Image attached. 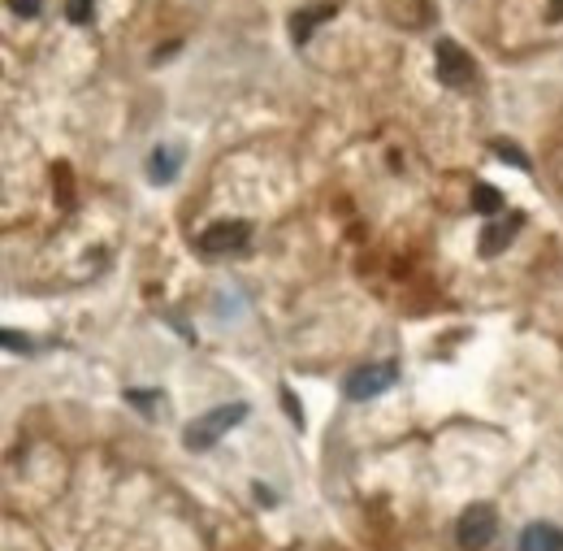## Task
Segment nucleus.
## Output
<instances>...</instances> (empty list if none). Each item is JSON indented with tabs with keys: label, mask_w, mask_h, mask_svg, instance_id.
<instances>
[{
	"label": "nucleus",
	"mask_w": 563,
	"mask_h": 551,
	"mask_svg": "<svg viewBox=\"0 0 563 551\" xmlns=\"http://www.w3.org/2000/svg\"><path fill=\"white\" fill-rule=\"evenodd\" d=\"M256 500H260V503H277V495H273V491H265V482H256Z\"/></svg>",
	"instance_id": "obj_17"
},
{
	"label": "nucleus",
	"mask_w": 563,
	"mask_h": 551,
	"mask_svg": "<svg viewBox=\"0 0 563 551\" xmlns=\"http://www.w3.org/2000/svg\"><path fill=\"white\" fill-rule=\"evenodd\" d=\"M0 339H4V348H9V351H35V348H31V334H18V330H4Z\"/></svg>",
	"instance_id": "obj_14"
},
{
	"label": "nucleus",
	"mask_w": 563,
	"mask_h": 551,
	"mask_svg": "<svg viewBox=\"0 0 563 551\" xmlns=\"http://www.w3.org/2000/svg\"><path fill=\"white\" fill-rule=\"evenodd\" d=\"M182 170V148L178 144H165V148H156L147 156V178L152 182H173Z\"/></svg>",
	"instance_id": "obj_8"
},
{
	"label": "nucleus",
	"mask_w": 563,
	"mask_h": 551,
	"mask_svg": "<svg viewBox=\"0 0 563 551\" xmlns=\"http://www.w3.org/2000/svg\"><path fill=\"white\" fill-rule=\"evenodd\" d=\"M494 534H498L494 508L490 503H472L464 517H460V526H455V543L464 551H486L494 543Z\"/></svg>",
	"instance_id": "obj_3"
},
{
	"label": "nucleus",
	"mask_w": 563,
	"mask_h": 551,
	"mask_svg": "<svg viewBox=\"0 0 563 551\" xmlns=\"http://www.w3.org/2000/svg\"><path fill=\"white\" fill-rule=\"evenodd\" d=\"M472 209H477V213H486V218H494V213H498V209H507V204H503V191H498V187L477 182V187H472Z\"/></svg>",
	"instance_id": "obj_10"
},
{
	"label": "nucleus",
	"mask_w": 563,
	"mask_h": 551,
	"mask_svg": "<svg viewBox=\"0 0 563 551\" xmlns=\"http://www.w3.org/2000/svg\"><path fill=\"white\" fill-rule=\"evenodd\" d=\"M434 66H438V78L446 87H464V83H472V75H477L472 57H468L455 40H446V35L434 44Z\"/></svg>",
	"instance_id": "obj_4"
},
{
	"label": "nucleus",
	"mask_w": 563,
	"mask_h": 551,
	"mask_svg": "<svg viewBox=\"0 0 563 551\" xmlns=\"http://www.w3.org/2000/svg\"><path fill=\"white\" fill-rule=\"evenodd\" d=\"M550 13H555V18H563V0H550Z\"/></svg>",
	"instance_id": "obj_18"
},
{
	"label": "nucleus",
	"mask_w": 563,
	"mask_h": 551,
	"mask_svg": "<svg viewBox=\"0 0 563 551\" xmlns=\"http://www.w3.org/2000/svg\"><path fill=\"white\" fill-rule=\"evenodd\" d=\"M399 382V365L394 360H377V365H360L356 374H347L343 391L347 400H377L382 391H391Z\"/></svg>",
	"instance_id": "obj_2"
},
{
	"label": "nucleus",
	"mask_w": 563,
	"mask_h": 551,
	"mask_svg": "<svg viewBox=\"0 0 563 551\" xmlns=\"http://www.w3.org/2000/svg\"><path fill=\"white\" fill-rule=\"evenodd\" d=\"M494 156H498V161H512L515 170H529V156L515 148V144H507V139H498V144H494Z\"/></svg>",
	"instance_id": "obj_11"
},
{
	"label": "nucleus",
	"mask_w": 563,
	"mask_h": 551,
	"mask_svg": "<svg viewBox=\"0 0 563 551\" xmlns=\"http://www.w3.org/2000/svg\"><path fill=\"white\" fill-rule=\"evenodd\" d=\"M334 13H339V0H321V4H308V9L291 13V40L295 44H308L312 31H317L321 22H330Z\"/></svg>",
	"instance_id": "obj_6"
},
{
	"label": "nucleus",
	"mask_w": 563,
	"mask_h": 551,
	"mask_svg": "<svg viewBox=\"0 0 563 551\" xmlns=\"http://www.w3.org/2000/svg\"><path fill=\"white\" fill-rule=\"evenodd\" d=\"M247 413H251L247 404H221V408H213V413L196 417L191 426L182 430V443H187L191 451H208V448H213V443L221 439V434H230V430L239 426Z\"/></svg>",
	"instance_id": "obj_1"
},
{
	"label": "nucleus",
	"mask_w": 563,
	"mask_h": 551,
	"mask_svg": "<svg viewBox=\"0 0 563 551\" xmlns=\"http://www.w3.org/2000/svg\"><path fill=\"white\" fill-rule=\"evenodd\" d=\"M520 551H563V529L550 521H533L520 534Z\"/></svg>",
	"instance_id": "obj_9"
},
{
	"label": "nucleus",
	"mask_w": 563,
	"mask_h": 551,
	"mask_svg": "<svg viewBox=\"0 0 563 551\" xmlns=\"http://www.w3.org/2000/svg\"><path fill=\"white\" fill-rule=\"evenodd\" d=\"M126 400L135 408H152V404H161V391H126Z\"/></svg>",
	"instance_id": "obj_15"
},
{
	"label": "nucleus",
	"mask_w": 563,
	"mask_h": 551,
	"mask_svg": "<svg viewBox=\"0 0 563 551\" xmlns=\"http://www.w3.org/2000/svg\"><path fill=\"white\" fill-rule=\"evenodd\" d=\"M282 408L291 413V426H299V430H303V408H299V400H295V391H291V387H282Z\"/></svg>",
	"instance_id": "obj_13"
},
{
	"label": "nucleus",
	"mask_w": 563,
	"mask_h": 551,
	"mask_svg": "<svg viewBox=\"0 0 563 551\" xmlns=\"http://www.w3.org/2000/svg\"><path fill=\"white\" fill-rule=\"evenodd\" d=\"M66 18H70L74 26H83L92 18V0H70V4H66Z\"/></svg>",
	"instance_id": "obj_12"
},
{
	"label": "nucleus",
	"mask_w": 563,
	"mask_h": 551,
	"mask_svg": "<svg viewBox=\"0 0 563 551\" xmlns=\"http://www.w3.org/2000/svg\"><path fill=\"white\" fill-rule=\"evenodd\" d=\"M520 226H524V213H512V218H503V222H490L481 230V256H498V252L515 239Z\"/></svg>",
	"instance_id": "obj_7"
},
{
	"label": "nucleus",
	"mask_w": 563,
	"mask_h": 551,
	"mask_svg": "<svg viewBox=\"0 0 563 551\" xmlns=\"http://www.w3.org/2000/svg\"><path fill=\"white\" fill-rule=\"evenodd\" d=\"M247 239H251V226L247 222H213L204 235H199V252H208V256H225V252H243Z\"/></svg>",
	"instance_id": "obj_5"
},
{
	"label": "nucleus",
	"mask_w": 563,
	"mask_h": 551,
	"mask_svg": "<svg viewBox=\"0 0 563 551\" xmlns=\"http://www.w3.org/2000/svg\"><path fill=\"white\" fill-rule=\"evenodd\" d=\"M9 9H13L18 18H35V13H40V0H9Z\"/></svg>",
	"instance_id": "obj_16"
}]
</instances>
